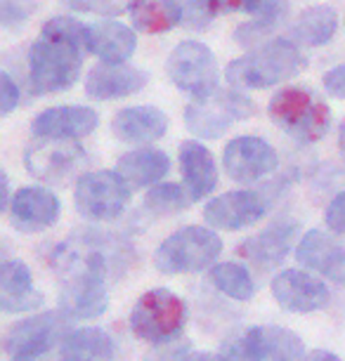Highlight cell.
<instances>
[{"instance_id": "1", "label": "cell", "mask_w": 345, "mask_h": 361, "mask_svg": "<svg viewBox=\"0 0 345 361\" xmlns=\"http://www.w3.org/2000/svg\"><path fill=\"white\" fill-rule=\"evenodd\" d=\"M123 253H131L107 231H80L55 246L52 269L59 274V310L71 322H92L109 307V281Z\"/></svg>"}, {"instance_id": "2", "label": "cell", "mask_w": 345, "mask_h": 361, "mask_svg": "<svg viewBox=\"0 0 345 361\" xmlns=\"http://www.w3.org/2000/svg\"><path fill=\"white\" fill-rule=\"evenodd\" d=\"M87 54H92L90 26L73 17H52L29 50L33 94L64 92L76 83Z\"/></svg>"}, {"instance_id": "3", "label": "cell", "mask_w": 345, "mask_h": 361, "mask_svg": "<svg viewBox=\"0 0 345 361\" xmlns=\"http://www.w3.org/2000/svg\"><path fill=\"white\" fill-rule=\"evenodd\" d=\"M305 66V57L298 50V43L286 38H272L260 43L255 50L236 57L227 64V83L246 90H262V87L286 83L298 76Z\"/></svg>"}, {"instance_id": "4", "label": "cell", "mask_w": 345, "mask_h": 361, "mask_svg": "<svg viewBox=\"0 0 345 361\" xmlns=\"http://www.w3.org/2000/svg\"><path fill=\"white\" fill-rule=\"evenodd\" d=\"M187 302L171 288H150L135 300L128 326L133 336L150 347L175 343L187 326Z\"/></svg>"}, {"instance_id": "5", "label": "cell", "mask_w": 345, "mask_h": 361, "mask_svg": "<svg viewBox=\"0 0 345 361\" xmlns=\"http://www.w3.org/2000/svg\"><path fill=\"white\" fill-rule=\"evenodd\" d=\"M222 253V241L213 227L187 224L159 243L154 253V267L166 276L196 274L211 269Z\"/></svg>"}, {"instance_id": "6", "label": "cell", "mask_w": 345, "mask_h": 361, "mask_svg": "<svg viewBox=\"0 0 345 361\" xmlns=\"http://www.w3.org/2000/svg\"><path fill=\"white\" fill-rule=\"evenodd\" d=\"M267 116L289 137L313 145L320 142L331 128V109L313 92L298 85L282 87L270 99Z\"/></svg>"}, {"instance_id": "7", "label": "cell", "mask_w": 345, "mask_h": 361, "mask_svg": "<svg viewBox=\"0 0 345 361\" xmlns=\"http://www.w3.org/2000/svg\"><path fill=\"white\" fill-rule=\"evenodd\" d=\"M220 352L229 361H303L308 354L298 333L277 324L243 329L229 338Z\"/></svg>"}, {"instance_id": "8", "label": "cell", "mask_w": 345, "mask_h": 361, "mask_svg": "<svg viewBox=\"0 0 345 361\" xmlns=\"http://www.w3.org/2000/svg\"><path fill=\"white\" fill-rule=\"evenodd\" d=\"M133 187L119 170H95L78 177L73 189V206L83 220L111 222L126 213Z\"/></svg>"}, {"instance_id": "9", "label": "cell", "mask_w": 345, "mask_h": 361, "mask_svg": "<svg viewBox=\"0 0 345 361\" xmlns=\"http://www.w3.org/2000/svg\"><path fill=\"white\" fill-rule=\"evenodd\" d=\"M255 114L253 99L236 90H215L206 97H196L185 106V126L194 137L218 140L239 121Z\"/></svg>"}, {"instance_id": "10", "label": "cell", "mask_w": 345, "mask_h": 361, "mask_svg": "<svg viewBox=\"0 0 345 361\" xmlns=\"http://www.w3.org/2000/svg\"><path fill=\"white\" fill-rule=\"evenodd\" d=\"M71 319L62 310H43L10 324L3 336V350L10 357L57 352L59 343L71 331Z\"/></svg>"}, {"instance_id": "11", "label": "cell", "mask_w": 345, "mask_h": 361, "mask_svg": "<svg viewBox=\"0 0 345 361\" xmlns=\"http://www.w3.org/2000/svg\"><path fill=\"white\" fill-rule=\"evenodd\" d=\"M171 83L192 97H206L218 90V62L215 54L199 40H182L166 62Z\"/></svg>"}, {"instance_id": "12", "label": "cell", "mask_w": 345, "mask_h": 361, "mask_svg": "<svg viewBox=\"0 0 345 361\" xmlns=\"http://www.w3.org/2000/svg\"><path fill=\"white\" fill-rule=\"evenodd\" d=\"M270 293L274 302L289 314H315L329 307L331 288L322 276L303 269H284L272 276Z\"/></svg>"}, {"instance_id": "13", "label": "cell", "mask_w": 345, "mask_h": 361, "mask_svg": "<svg viewBox=\"0 0 345 361\" xmlns=\"http://www.w3.org/2000/svg\"><path fill=\"white\" fill-rule=\"evenodd\" d=\"M87 156L71 140H40L26 149V170L45 185H64L85 166Z\"/></svg>"}, {"instance_id": "14", "label": "cell", "mask_w": 345, "mask_h": 361, "mask_svg": "<svg viewBox=\"0 0 345 361\" xmlns=\"http://www.w3.org/2000/svg\"><path fill=\"white\" fill-rule=\"evenodd\" d=\"M279 166V156L274 147L255 135H241L227 142L222 152V168L229 180L239 185H253L270 173H274Z\"/></svg>"}, {"instance_id": "15", "label": "cell", "mask_w": 345, "mask_h": 361, "mask_svg": "<svg viewBox=\"0 0 345 361\" xmlns=\"http://www.w3.org/2000/svg\"><path fill=\"white\" fill-rule=\"evenodd\" d=\"M267 215V201L251 189H234L215 196L204 206V220L208 227L222 231H239L253 227Z\"/></svg>"}, {"instance_id": "16", "label": "cell", "mask_w": 345, "mask_h": 361, "mask_svg": "<svg viewBox=\"0 0 345 361\" xmlns=\"http://www.w3.org/2000/svg\"><path fill=\"white\" fill-rule=\"evenodd\" d=\"M62 215V203L45 187H22L12 194L8 217L12 229L19 234L33 236L55 227Z\"/></svg>"}, {"instance_id": "17", "label": "cell", "mask_w": 345, "mask_h": 361, "mask_svg": "<svg viewBox=\"0 0 345 361\" xmlns=\"http://www.w3.org/2000/svg\"><path fill=\"white\" fill-rule=\"evenodd\" d=\"M298 231H301L298 222L284 217V220L267 224L258 234L243 238L239 246H236V255L262 271L279 267L291 253V248H293Z\"/></svg>"}, {"instance_id": "18", "label": "cell", "mask_w": 345, "mask_h": 361, "mask_svg": "<svg viewBox=\"0 0 345 361\" xmlns=\"http://www.w3.org/2000/svg\"><path fill=\"white\" fill-rule=\"evenodd\" d=\"M45 305L43 290L36 288L29 264L5 257L0 264V310L5 314L38 312Z\"/></svg>"}, {"instance_id": "19", "label": "cell", "mask_w": 345, "mask_h": 361, "mask_svg": "<svg viewBox=\"0 0 345 361\" xmlns=\"http://www.w3.org/2000/svg\"><path fill=\"white\" fill-rule=\"evenodd\" d=\"M99 123V116L90 106H50L40 111L31 130L40 140H71L87 137Z\"/></svg>"}, {"instance_id": "20", "label": "cell", "mask_w": 345, "mask_h": 361, "mask_svg": "<svg viewBox=\"0 0 345 361\" xmlns=\"http://www.w3.org/2000/svg\"><path fill=\"white\" fill-rule=\"evenodd\" d=\"M147 85V73L126 62H102L92 66L85 78V94L92 99L131 97Z\"/></svg>"}, {"instance_id": "21", "label": "cell", "mask_w": 345, "mask_h": 361, "mask_svg": "<svg viewBox=\"0 0 345 361\" xmlns=\"http://www.w3.org/2000/svg\"><path fill=\"white\" fill-rule=\"evenodd\" d=\"M296 260L320 276L338 279L345 271V246L341 238H336V234L310 229L296 246Z\"/></svg>"}, {"instance_id": "22", "label": "cell", "mask_w": 345, "mask_h": 361, "mask_svg": "<svg viewBox=\"0 0 345 361\" xmlns=\"http://www.w3.org/2000/svg\"><path fill=\"white\" fill-rule=\"evenodd\" d=\"M168 116L157 106H128L114 116L111 133L123 145H150L166 135Z\"/></svg>"}, {"instance_id": "23", "label": "cell", "mask_w": 345, "mask_h": 361, "mask_svg": "<svg viewBox=\"0 0 345 361\" xmlns=\"http://www.w3.org/2000/svg\"><path fill=\"white\" fill-rule=\"evenodd\" d=\"M180 175L182 185L189 189L194 201H204L218 187V166L213 154L196 140H187L180 145Z\"/></svg>"}, {"instance_id": "24", "label": "cell", "mask_w": 345, "mask_h": 361, "mask_svg": "<svg viewBox=\"0 0 345 361\" xmlns=\"http://www.w3.org/2000/svg\"><path fill=\"white\" fill-rule=\"evenodd\" d=\"M57 361H116V343L99 326L71 329L57 347Z\"/></svg>"}, {"instance_id": "25", "label": "cell", "mask_w": 345, "mask_h": 361, "mask_svg": "<svg viewBox=\"0 0 345 361\" xmlns=\"http://www.w3.org/2000/svg\"><path fill=\"white\" fill-rule=\"evenodd\" d=\"M116 170L123 175V180L131 185L133 189H145L161 182V177L168 175L171 170V159H168L166 152L161 149H135V152H128L119 159Z\"/></svg>"}, {"instance_id": "26", "label": "cell", "mask_w": 345, "mask_h": 361, "mask_svg": "<svg viewBox=\"0 0 345 361\" xmlns=\"http://www.w3.org/2000/svg\"><path fill=\"white\" fill-rule=\"evenodd\" d=\"M338 29V15L329 5H313L291 26V40L298 45L320 47L327 45Z\"/></svg>"}, {"instance_id": "27", "label": "cell", "mask_w": 345, "mask_h": 361, "mask_svg": "<svg viewBox=\"0 0 345 361\" xmlns=\"http://www.w3.org/2000/svg\"><path fill=\"white\" fill-rule=\"evenodd\" d=\"M90 40L92 54H97L102 62H126L138 45L135 31L121 22H102L90 26Z\"/></svg>"}, {"instance_id": "28", "label": "cell", "mask_w": 345, "mask_h": 361, "mask_svg": "<svg viewBox=\"0 0 345 361\" xmlns=\"http://www.w3.org/2000/svg\"><path fill=\"white\" fill-rule=\"evenodd\" d=\"M133 26L142 33H164L180 24V10L173 0H131Z\"/></svg>"}, {"instance_id": "29", "label": "cell", "mask_w": 345, "mask_h": 361, "mask_svg": "<svg viewBox=\"0 0 345 361\" xmlns=\"http://www.w3.org/2000/svg\"><path fill=\"white\" fill-rule=\"evenodd\" d=\"M208 279L222 295L236 302H248L255 295V281L243 264L239 262H215L208 269Z\"/></svg>"}, {"instance_id": "30", "label": "cell", "mask_w": 345, "mask_h": 361, "mask_svg": "<svg viewBox=\"0 0 345 361\" xmlns=\"http://www.w3.org/2000/svg\"><path fill=\"white\" fill-rule=\"evenodd\" d=\"M194 199L185 185H175V182H157L147 189L142 206L147 213L154 217H175L192 206Z\"/></svg>"}, {"instance_id": "31", "label": "cell", "mask_w": 345, "mask_h": 361, "mask_svg": "<svg viewBox=\"0 0 345 361\" xmlns=\"http://www.w3.org/2000/svg\"><path fill=\"white\" fill-rule=\"evenodd\" d=\"M220 10L246 12L255 22L270 24L277 29L282 15L286 12V0H220Z\"/></svg>"}, {"instance_id": "32", "label": "cell", "mask_w": 345, "mask_h": 361, "mask_svg": "<svg viewBox=\"0 0 345 361\" xmlns=\"http://www.w3.org/2000/svg\"><path fill=\"white\" fill-rule=\"evenodd\" d=\"M180 10V24L192 31H206L220 10V0H173Z\"/></svg>"}, {"instance_id": "33", "label": "cell", "mask_w": 345, "mask_h": 361, "mask_svg": "<svg viewBox=\"0 0 345 361\" xmlns=\"http://www.w3.org/2000/svg\"><path fill=\"white\" fill-rule=\"evenodd\" d=\"M33 10H36V0H3L0 3V19L10 29V26L22 24L24 19H29Z\"/></svg>"}, {"instance_id": "34", "label": "cell", "mask_w": 345, "mask_h": 361, "mask_svg": "<svg viewBox=\"0 0 345 361\" xmlns=\"http://www.w3.org/2000/svg\"><path fill=\"white\" fill-rule=\"evenodd\" d=\"M189 347H192V343H187V340H175V343L157 345L145 354L142 361H182L189 352H192Z\"/></svg>"}, {"instance_id": "35", "label": "cell", "mask_w": 345, "mask_h": 361, "mask_svg": "<svg viewBox=\"0 0 345 361\" xmlns=\"http://www.w3.org/2000/svg\"><path fill=\"white\" fill-rule=\"evenodd\" d=\"M19 97H22L19 85L12 80V76L8 71H3L0 73V114L8 116V114L15 111V109L19 106Z\"/></svg>"}, {"instance_id": "36", "label": "cell", "mask_w": 345, "mask_h": 361, "mask_svg": "<svg viewBox=\"0 0 345 361\" xmlns=\"http://www.w3.org/2000/svg\"><path fill=\"white\" fill-rule=\"evenodd\" d=\"M324 222L334 234H345V192L336 194L324 213Z\"/></svg>"}, {"instance_id": "37", "label": "cell", "mask_w": 345, "mask_h": 361, "mask_svg": "<svg viewBox=\"0 0 345 361\" xmlns=\"http://www.w3.org/2000/svg\"><path fill=\"white\" fill-rule=\"evenodd\" d=\"M322 83H324V90H327L331 97L345 99V64L324 73Z\"/></svg>"}, {"instance_id": "38", "label": "cell", "mask_w": 345, "mask_h": 361, "mask_svg": "<svg viewBox=\"0 0 345 361\" xmlns=\"http://www.w3.org/2000/svg\"><path fill=\"white\" fill-rule=\"evenodd\" d=\"M73 10L85 12H116L119 0H66Z\"/></svg>"}, {"instance_id": "39", "label": "cell", "mask_w": 345, "mask_h": 361, "mask_svg": "<svg viewBox=\"0 0 345 361\" xmlns=\"http://www.w3.org/2000/svg\"><path fill=\"white\" fill-rule=\"evenodd\" d=\"M182 361H229L222 352H201V350H192Z\"/></svg>"}, {"instance_id": "40", "label": "cell", "mask_w": 345, "mask_h": 361, "mask_svg": "<svg viewBox=\"0 0 345 361\" xmlns=\"http://www.w3.org/2000/svg\"><path fill=\"white\" fill-rule=\"evenodd\" d=\"M303 361H343L338 354H334L331 350H313L308 352L305 357H303Z\"/></svg>"}, {"instance_id": "41", "label": "cell", "mask_w": 345, "mask_h": 361, "mask_svg": "<svg viewBox=\"0 0 345 361\" xmlns=\"http://www.w3.org/2000/svg\"><path fill=\"white\" fill-rule=\"evenodd\" d=\"M8 361H57V352H50V354H31V357H10Z\"/></svg>"}, {"instance_id": "42", "label": "cell", "mask_w": 345, "mask_h": 361, "mask_svg": "<svg viewBox=\"0 0 345 361\" xmlns=\"http://www.w3.org/2000/svg\"><path fill=\"white\" fill-rule=\"evenodd\" d=\"M338 149H341V156L345 159V123L341 126V130H338Z\"/></svg>"}]
</instances>
